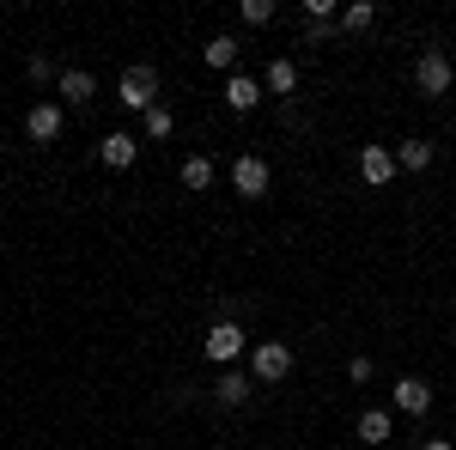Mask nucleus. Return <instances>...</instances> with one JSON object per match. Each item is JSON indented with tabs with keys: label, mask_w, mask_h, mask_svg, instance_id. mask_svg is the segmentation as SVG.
Instances as JSON below:
<instances>
[{
	"label": "nucleus",
	"mask_w": 456,
	"mask_h": 450,
	"mask_svg": "<svg viewBox=\"0 0 456 450\" xmlns=\"http://www.w3.org/2000/svg\"><path fill=\"white\" fill-rule=\"evenodd\" d=\"M414 86H420L426 98H444V92L456 86L451 55H444V49H426V55H420V68H414Z\"/></svg>",
	"instance_id": "nucleus-1"
},
{
	"label": "nucleus",
	"mask_w": 456,
	"mask_h": 450,
	"mask_svg": "<svg viewBox=\"0 0 456 450\" xmlns=\"http://www.w3.org/2000/svg\"><path fill=\"white\" fill-rule=\"evenodd\" d=\"M116 98H122L128 110H152L159 104V73L152 68H128L122 79H116Z\"/></svg>",
	"instance_id": "nucleus-2"
},
{
	"label": "nucleus",
	"mask_w": 456,
	"mask_h": 450,
	"mask_svg": "<svg viewBox=\"0 0 456 450\" xmlns=\"http://www.w3.org/2000/svg\"><path fill=\"white\" fill-rule=\"evenodd\" d=\"M249 372H256V383H281L286 372H292V347L286 341H262L256 353H249Z\"/></svg>",
	"instance_id": "nucleus-3"
},
{
	"label": "nucleus",
	"mask_w": 456,
	"mask_h": 450,
	"mask_svg": "<svg viewBox=\"0 0 456 450\" xmlns=\"http://www.w3.org/2000/svg\"><path fill=\"white\" fill-rule=\"evenodd\" d=\"M238 353H244V329H238L232 316H219V323L208 329V359H219V365H232Z\"/></svg>",
	"instance_id": "nucleus-4"
},
{
	"label": "nucleus",
	"mask_w": 456,
	"mask_h": 450,
	"mask_svg": "<svg viewBox=\"0 0 456 450\" xmlns=\"http://www.w3.org/2000/svg\"><path fill=\"white\" fill-rule=\"evenodd\" d=\"M232 183H238V195H249V201H262V195H268V165H262L256 152H244V159L232 165Z\"/></svg>",
	"instance_id": "nucleus-5"
},
{
	"label": "nucleus",
	"mask_w": 456,
	"mask_h": 450,
	"mask_svg": "<svg viewBox=\"0 0 456 450\" xmlns=\"http://www.w3.org/2000/svg\"><path fill=\"white\" fill-rule=\"evenodd\" d=\"M359 176H365L371 189H384L389 176H395V152H389V146H359Z\"/></svg>",
	"instance_id": "nucleus-6"
},
{
	"label": "nucleus",
	"mask_w": 456,
	"mask_h": 450,
	"mask_svg": "<svg viewBox=\"0 0 456 450\" xmlns=\"http://www.w3.org/2000/svg\"><path fill=\"white\" fill-rule=\"evenodd\" d=\"M134 152H141V140H134V135H104V140H98V159H104L110 171H128Z\"/></svg>",
	"instance_id": "nucleus-7"
},
{
	"label": "nucleus",
	"mask_w": 456,
	"mask_h": 450,
	"mask_svg": "<svg viewBox=\"0 0 456 450\" xmlns=\"http://www.w3.org/2000/svg\"><path fill=\"white\" fill-rule=\"evenodd\" d=\"M25 135H31L37 146H49V140L61 135V104H37L31 116H25Z\"/></svg>",
	"instance_id": "nucleus-8"
},
{
	"label": "nucleus",
	"mask_w": 456,
	"mask_h": 450,
	"mask_svg": "<svg viewBox=\"0 0 456 450\" xmlns=\"http://www.w3.org/2000/svg\"><path fill=\"white\" fill-rule=\"evenodd\" d=\"M389 396H395V408H402V414H426V408H432V389H426L420 378H402Z\"/></svg>",
	"instance_id": "nucleus-9"
},
{
	"label": "nucleus",
	"mask_w": 456,
	"mask_h": 450,
	"mask_svg": "<svg viewBox=\"0 0 456 450\" xmlns=\"http://www.w3.org/2000/svg\"><path fill=\"white\" fill-rule=\"evenodd\" d=\"M92 92H98V79H92L86 68H68V73H61V98H68V104H92Z\"/></svg>",
	"instance_id": "nucleus-10"
},
{
	"label": "nucleus",
	"mask_w": 456,
	"mask_h": 450,
	"mask_svg": "<svg viewBox=\"0 0 456 450\" xmlns=\"http://www.w3.org/2000/svg\"><path fill=\"white\" fill-rule=\"evenodd\" d=\"M225 104H232V110H256V104H262V86H256L249 73H232V86H225Z\"/></svg>",
	"instance_id": "nucleus-11"
},
{
	"label": "nucleus",
	"mask_w": 456,
	"mask_h": 450,
	"mask_svg": "<svg viewBox=\"0 0 456 450\" xmlns=\"http://www.w3.org/2000/svg\"><path fill=\"white\" fill-rule=\"evenodd\" d=\"M359 445H389V414L384 408H365V414H359Z\"/></svg>",
	"instance_id": "nucleus-12"
},
{
	"label": "nucleus",
	"mask_w": 456,
	"mask_h": 450,
	"mask_svg": "<svg viewBox=\"0 0 456 450\" xmlns=\"http://www.w3.org/2000/svg\"><path fill=\"white\" fill-rule=\"evenodd\" d=\"M262 86H268L274 98H286V92L298 86V68H292V61H268V73H262Z\"/></svg>",
	"instance_id": "nucleus-13"
},
{
	"label": "nucleus",
	"mask_w": 456,
	"mask_h": 450,
	"mask_svg": "<svg viewBox=\"0 0 456 450\" xmlns=\"http://www.w3.org/2000/svg\"><path fill=\"white\" fill-rule=\"evenodd\" d=\"M426 165H432V146H426V140L395 146V171H426Z\"/></svg>",
	"instance_id": "nucleus-14"
},
{
	"label": "nucleus",
	"mask_w": 456,
	"mask_h": 450,
	"mask_svg": "<svg viewBox=\"0 0 456 450\" xmlns=\"http://www.w3.org/2000/svg\"><path fill=\"white\" fill-rule=\"evenodd\" d=\"M201 61H208L213 73H225V68H232V61H238V43H232V37H213L208 49H201Z\"/></svg>",
	"instance_id": "nucleus-15"
},
{
	"label": "nucleus",
	"mask_w": 456,
	"mask_h": 450,
	"mask_svg": "<svg viewBox=\"0 0 456 450\" xmlns=\"http://www.w3.org/2000/svg\"><path fill=\"white\" fill-rule=\"evenodd\" d=\"M213 396H219V402H225V408H244V402H249V378H238V372H225V378H219V389H213Z\"/></svg>",
	"instance_id": "nucleus-16"
},
{
	"label": "nucleus",
	"mask_w": 456,
	"mask_h": 450,
	"mask_svg": "<svg viewBox=\"0 0 456 450\" xmlns=\"http://www.w3.org/2000/svg\"><path fill=\"white\" fill-rule=\"evenodd\" d=\"M183 189H213V159H183Z\"/></svg>",
	"instance_id": "nucleus-17"
},
{
	"label": "nucleus",
	"mask_w": 456,
	"mask_h": 450,
	"mask_svg": "<svg viewBox=\"0 0 456 450\" xmlns=\"http://www.w3.org/2000/svg\"><path fill=\"white\" fill-rule=\"evenodd\" d=\"M171 128H176V116H171L165 104H152V110H146V135H152V140H165Z\"/></svg>",
	"instance_id": "nucleus-18"
},
{
	"label": "nucleus",
	"mask_w": 456,
	"mask_h": 450,
	"mask_svg": "<svg viewBox=\"0 0 456 450\" xmlns=\"http://www.w3.org/2000/svg\"><path fill=\"white\" fill-rule=\"evenodd\" d=\"M238 12H244V25H268L274 19V0H244Z\"/></svg>",
	"instance_id": "nucleus-19"
},
{
	"label": "nucleus",
	"mask_w": 456,
	"mask_h": 450,
	"mask_svg": "<svg viewBox=\"0 0 456 450\" xmlns=\"http://www.w3.org/2000/svg\"><path fill=\"white\" fill-rule=\"evenodd\" d=\"M371 19H378V12H371V6H365V0H359V6H347V12H341V25H347V31H365V25H371Z\"/></svg>",
	"instance_id": "nucleus-20"
},
{
	"label": "nucleus",
	"mask_w": 456,
	"mask_h": 450,
	"mask_svg": "<svg viewBox=\"0 0 456 450\" xmlns=\"http://www.w3.org/2000/svg\"><path fill=\"white\" fill-rule=\"evenodd\" d=\"M347 378L353 383H371V359H365V353H359V359H347Z\"/></svg>",
	"instance_id": "nucleus-21"
},
{
	"label": "nucleus",
	"mask_w": 456,
	"mask_h": 450,
	"mask_svg": "<svg viewBox=\"0 0 456 450\" xmlns=\"http://www.w3.org/2000/svg\"><path fill=\"white\" fill-rule=\"evenodd\" d=\"M420 450H451V438H432V445H420Z\"/></svg>",
	"instance_id": "nucleus-22"
}]
</instances>
